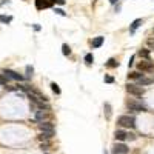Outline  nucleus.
<instances>
[{"mask_svg":"<svg viewBox=\"0 0 154 154\" xmlns=\"http://www.w3.org/2000/svg\"><path fill=\"white\" fill-rule=\"evenodd\" d=\"M126 91H128L130 94H133V96H144L145 94V90L139 85H128L126 86Z\"/></svg>","mask_w":154,"mask_h":154,"instance_id":"2","label":"nucleus"},{"mask_svg":"<svg viewBox=\"0 0 154 154\" xmlns=\"http://www.w3.org/2000/svg\"><path fill=\"white\" fill-rule=\"evenodd\" d=\"M85 62H86V65H91L92 62H94V57H92V54H86V56H85Z\"/></svg>","mask_w":154,"mask_h":154,"instance_id":"18","label":"nucleus"},{"mask_svg":"<svg viewBox=\"0 0 154 154\" xmlns=\"http://www.w3.org/2000/svg\"><path fill=\"white\" fill-rule=\"evenodd\" d=\"M38 126H40V130L43 133H54V125L49 122H42V123H38Z\"/></svg>","mask_w":154,"mask_h":154,"instance_id":"7","label":"nucleus"},{"mask_svg":"<svg viewBox=\"0 0 154 154\" xmlns=\"http://www.w3.org/2000/svg\"><path fill=\"white\" fill-rule=\"evenodd\" d=\"M0 85H3V86L8 85V77H6V76H2V74H0Z\"/></svg>","mask_w":154,"mask_h":154,"instance_id":"19","label":"nucleus"},{"mask_svg":"<svg viewBox=\"0 0 154 154\" xmlns=\"http://www.w3.org/2000/svg\"><path fill=\"white\" fill-rule=\"evenodd\" d=\"M117 65H119V63L116 62V59H109V60H108V66H109V68H116Z\"/></svg>","mask_w":154,"mask_h":154,"instance_id":"20","label":"nucleus"},{"mask_svg":"<svg viewBox=\"0 0 154 154\" xmlns=\"http://www.w3.org/2000/svg\"><path fill=\"white\" fill-rule=\"evenodd\" d=\"M51 88H52V91L56 92V94H60V92H62V91H60V88H59V85H57V83H51Z\"/></svg>","mask_w":154,"mask_h":154,"instance_id":"22","label":"nucleus"},{"mask_svg":"<svg viewBox=\"0 0 154 154\" xmlns=\"http://www.w3.org/2000/svg\"><path fill=\"white\" fill-rule=\"evenodd\" d=\"M148 46H150L151 49H154V40H148Z\"/></svg>","mask_w":154,"mask_h":154,"instance_id":"28","label":"nucleus"},{"mask_svg":"<svg viewBox=\"0 0 154 154\" xmlns=\"http://www.w3.org/2000/svg\"><path fill=\"white\" fill-rule=\"evenodd\" d=\"M142 77V74H139V73H130V79H140Z\"/></svg>","mask_w":154,"mask_h":154,"instance_id":"24","label":"nucleus"},{"mask_svg":"<svg viewBox=\"0 0 154 154\" xmlns=\"http://www.w3.org/2000/svg\"><path fill=\"white\" fill-rule=\"evenodd\" d=\"M142 23H144V22H142V19H137V20H134V22H133V25H131V31L134 32V31H136L137 28H139V26H140Z\"/></svg>","mask_w":154,"mask_h":154,"instance_id":"12","label":"nucleus"},{"mask_svg":"<svg viewBox=\"0 0 154 154\" xmlns=\"http://www.w3.org/2000/svg\"><path fill=\"white\" fill-rule=\"evenodd\" d=\"M126 106H128L131 111H142V113H145V111H146V106H144L142 103L133 102V100H130L128 103H126Z\"/></svg>","mask_w":154,"mask_h":154,"instance_id":"3","label":"nucleus"},{"mask_svg":"<svg viewBox=\"0 0 154 154\" xmlns=\"http://www.w3.org/2000/svg\"><path fill=\"white\" fill-rule=\"evenodd\" d=\"M3 74L8 77V79H13V80H23L25 77L22 76V74H19V73H15V71H13V69H5L3 71Z\"/></svg>","mask_w":154,"mask_h":154,"instance_id":"4","label":"nucleus"},{"mask_svg":"<svg viewBox=\"0 0 154 154\" xmlns=\"http://www.w3.org/2000/svg\"><path fill=\"white\" fill-rule=\"evenodd\" d=\"M54 136V133H42L40 136H38V139L40 140H46V139H49V137H52Z\"/></svg>","mask_w":154,"mask_h":154,"instance_id":"17","label":"nucleus"},{"mask_svg":"<svg viewBox=\"0 0 154 154\" xmlns=\"http://www.w3.org/2000/svg\"><path fill=\"white\" fill-rule=\"evenodd\" d=\"M31 76H32V68L26 66V79H31Z\"/></svg>","mask_w":154,"mask_h":154,"instance_id":"23","label":"nucleus"},{"mask_svg":"<svg viewBox=\"0 0 154 154\" xmlns=\"http://www.w3.org/2000/svg\"><path fill=\"white\" fill-rule=\"evenodd\" d=\"M105 117L106 119L111 117V105L109 103H105Z\"/></svg>","mask_w":154,"mask_h":154,"instance_id":"15","label":"nucleus"},{"mask_svg":"<svg viewBox=\"0 0 154 154\" xmlns=\"http://www.w3.org/2000/svg\"><path fill=\"white\" fill-rule=\"evenodd\" d=\"M113 153L114 154H126L128 153V148H126V145H123V144H116L114 148H113Z\"/></svg>","mask_w":154,"mask_h":154,"instance_id":"5","label":"nucleus"},{"mask_svg":"<svg viewBox=\"0 0 154 154\" xmlns=\"http://www.w3.org/2000/svg\"><path fill=\"white\" fill-rule=\"evenodd\" d=\"M117 123L120 126H123V128H134L136 120H134V117H131V116H120L117 119Z\"/></svg>","mask_w":154,"mask_h":154,"instance_id":"1","label":"nucleus"},{"mask_svg":"<svg viewBox=\"0 0 154 154\" xmlns=\"http://www.w3.org/2000/svg\"><path fill=\"white\" fill-rule=\"evenodd\" d=\"M46 117H48V114L45 111H37L36 113V120H37V122H43Z\"/></svg>","mask_w":154,"mask_h":154,"instance_id":"10","label":"nucleus"},{"mask_svg":"<svg viewBox=\"0 0 154 154\" xmlns=\"http://www.w3.org/2000/svg\"><path fill=\"white\" fill-rule=\"evenodd\" d=\"M105 82H108V83H113V82H114V79H113L111 76H106V77H105Z\"/></svg>","mask_w":154,"mask_h":154,"instance_id":"25","label":"nucleus"},{"mask_svg":"<svg viewBox=\"0 0 154 154\" xmlns=\"http://www.w3.org/2000/svg\"><path fill=\"white\" fill-rule=\"evenodd\" d=\"M52 2H56L59 5H65V0H52Z\"/></svg>","mask_w":154,"mask_h":154,"instance_id":"29","label":"nucleus"},{"mask_svg":"<svg viewBox=\"0 0 154 154\" xmlns=\"http://www.w3.org/2000/svg\"><path fill=\"white\" fill-rule=\"evenodd\" d=\"M150 83H153V80H151V79H146V77H140V79H139V86L150 85Z\"/></svg>","mask_w":154,"mask_h":154,"instance_id":"13","label":"nucleus"},{"mask_svg":"<svg viewBox=\"0 0 154 154\" xmlns=\"http://www.w3.org/2000/svg\"><path fill=\"white\" fill-rule=\"evenodd\" d=\"M116 140H125L126 139V133L125 131H122V130H119V131H116Z\"/></svg>","mask_w":154,"mask_h":154,"instance_id":"11","label":"nucleus"},{"mask_svg":"<svg viewBox=\"0 0 154 154\" xmlns=\"http://www.w3.org/2000/svg\"><path fill=\"white\" fill-rule=\"evenodd\" d=\"M62 52H63V56H69V54H71V48L66 45V43H63V45H62Z\"/></svg>","mask_w":154,"mask_h":154,"instance_id":"14","label":"nucleus"},{"mask_svg":"<svg viewBox=\"0 0 154 154\" xmlns=\"http://www.w3.org/2000/svg\"><path fill=\"white\" fill-rule=\"evenodd\" d=\"M51 3H52V0H36V6L38 9H43V8L51 6Z\"/></svg>","mask_w":154,"mask_h":154,"instance_id":"8","label":"nucleus"},{"mask_svg":"<svg viewBox=\"0 0 154 154\" xmlns=\"http://www.w3.org/2000/svg\"><path fill=\"white\" fill-rule=\"evenodd\" d=\"M139 69H142V71H153L154 69V63L146 59L145 62H140L139 63Z\"/></svg>","mask_w":154,"mask_h":154,"instance_id":"6","label":"nucleus"},{"mask_svg":"<svg viewBox=\"0 0 154 154\" xmlns=\"http://www.w3.org/2000/svg\"><path fill=\"white\" fill-rule=\"evenodd\" d=\"M126 139H130V140H134V139H136V136H134V134H128V133H126Z\"/></svg>","mask_w":154,"mask_h":154,"instance_id":"27","label":"nucleus"},{"mask_svg":"<svg viewBox=\"0 0 154 154\" xmlns=\"http://www.w3.org/2000/svg\"><path fill=\"white\" fill-rule=\"evenodd\" d=\"M91 45H92V48H100L103 45V37H96L94 40L91 42Z\"/></svg>","mask_w":154,"mask_h":154,"instance_id":"9","label":"nucleus"},{"mask_svg":"<svg viewBox=\"0 0 154 154\" xmlns=\"http://www.w3.org/2000/svg\"><path fill=\"white\" fill-rule=\"evenodd\" d=\"M139 56L144 57V59H150V51H148V49H140V51H139Z\"/></svg>","mask_w":154,"mask_h":154,"instance_id":"16","label":"nucleus"},{"mask_svg":"<svg viewBox=\"0 0 154 154\" xmlns=\"http://www.w3.org/2000/svg\"><path fill=\"white\" fill-rule=\"evenodd\" d=\"M109 2H111L113 5H116V3H117V2H119V0H109Z\"/></svg>","mask_w":154,"mask_h":154,"instance_id":"30","label":"nucleus"},{"mask_svg":"<svg viewBox=\"0 0 154 154\" xmlns=\"http://www.w3.org/2000/svg\"><path fill=\"white\" fill-rule=\"evenodd\" d=\"M56 13H57L59 15H66V13H65V11H63V9H59V8L56 9Z\"/></svg>","mask_w":154,"mask_h":154,"instance_id":"26","label":"nucleus"},{"mask_svg":"<svg viewBox=\"0 0 154 154\" xmlns=\"http://www.w3.org/2000/svg\"><path fill=\"white\" fill-rule=\"evenodd\" d=\"M11 20H13V17H6V15H0V22H2V23H9Z\"/></svg>","mask_w":154,"mask_h":154,"instance_id":"21","label":"nucleus"}]
</instances>
